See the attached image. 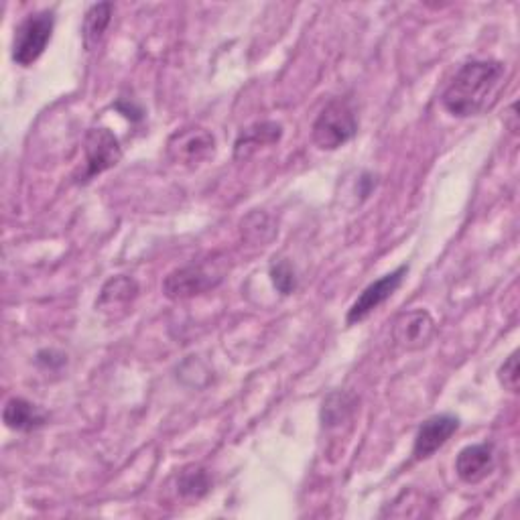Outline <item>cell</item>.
<instances>
[{"label": "cell", "mask_w": 520, "mask_h": 520, "mask_svg": "<svg viewBox=\"0 0 520 520\" xmlns=\"http://www.w3.org/2000/svg\"><path fill=\"white\" fill-rule=\"evenodd\" d=\"M354 411V397L346 393H332L328 399L323 401L321 407V421L323 425L334 427L344 423Z\"/></svg>", "instance_id": "e0dca14e"}, {"label": "cell", "mask_w": 520, "mask_h": 520, "mask_svg": "<svg viewBox=\"0 0 520 520\" xmlns=\"http://www.w3.org/2000/svg\"><path fill=\"white\" fill-rule=\"evenodd\" d=\"M84 155H86L84 179H92L120 163L122 147L110 128L98 126V128H90L86 133Z\"/></svg>", "instance_id": "52a82bcc"}, {"label": "cell", "mask_w": 520, "mask_h": 520, "mask_svg": "<svg viewBox=\"0 0 520 520\" xmlns=\"http://www.w3.org/2000/svg\"><path fill=\"white\" fill-rule=\"evenodd\" d=\"M358 133L354 106L346 98H334L323 106L313 122L311 139L321 151H336L350 143Z\"/></svg>", "instance_id": "7a4b0ae2"}, {"label": "cell", "mask_w": 520, "mask_h": 520, "mask_svg": "<svg viewBox=\"0 0 520 520\" xmlns=\"http://www.w3.org/2000/svg\"><path fill=\"white\" fill-rule=\"evenodd\" d=\"M372 179H376V177H372L370 173H364L362 175V179H360V185L364 187L360 193H362V198H368V195H370V191H372V187L376 185V181H372Z\"/></svg>", "instance_id": "44dd1931"}, {"label": "cell", "mask_w": 520, "mask_h": 520, "mask_svg": "<svg viewBox=\"0 0 520 520\" xmlns=\"http://www.w3.org/2000/svg\"><path fill=\"white\" fill-rule=\"evenodd\" d=\"M35 362H37V366H41L45 370H59L68 364V356L57 350H41L35 356Z\"/></svg>", "instance_id": "ffe728a7"}, {"label": "cell", "mask_w": 520, "mask_h": 520, "mask_svg": "<svg viewBox=\"0 0 520 520\" xmlns=\"http://www.w3.org/2000/svg\"><path fill=\"white\" fill-rule=\"evenodd\" d=\"M112 11L114 7L110 3H98L86 11L82 23V39L88 51H94L104 39V33L108 31L112 21Z\"/></svg>", "instance_id": "4fadbf2b"}, {"label": "cell", "mask_w": 520, "mask_h": 520, "mask_svg": "<svg viewBox=\"0 0 520 520\" xmlns=\"http://www.w3.org/2000/svg\"><path fill=\"white\" fill-rule=\"evenodd\" d=\"M242 238L252 242L254 246H265L275 236V226L265 212H250L240 224Z\"/></svg>", "instance_id": "9a60e30c"}, {"label": "cell", "mask_w": 520, "mask_h": 520, "mask_svg": "<svg viewBox=\"0 0 520 520\" xmlns=\"http://www.w3.org/2000/svg\"><path fill=\"white\" fill-rule=\"evenodd\" d=\"M3 419H5V425L17 433H31L49 423L47 411H43L39 405L31 403L23 397H13L7 401Z\"/></svg>", "instance_id": "7c38bea8"}, {"label": "cell", "mask_w": 520, "mask_h": 520, "mask_svg": "<svg viewBox=\"0 0 520 520\" xmlns=\"http://www.w3.org/2000/svg\"><path fill=\"white\" fill-rule=\"evenodd\" d=\"M498 380L506 390H510V393H518V380H520V376H518V352H512L506 358V362L500 366Z\"/></svg>", "instance_id": "d6986e66"}, {"label": "cell", "mask_w": 520, "mask_h": 520, "mask_svg": "<svg viewBox=\"0 0 520 520\" xmlns=\"http://www.w3.org/2000/svg\"><path fill=\"white\" fill-rule=\"evenodd\" d=\"M216 153V139L206 128L187 126L177 130L167 141V155L177 165H200L214 157Z\"/></svg>", "instance_id": "5b68a950"}, {"label": "cell", "mask_w": 520, "mask_h": 520, "mask_svg": "<svg viewBox=\"0 0 520 520\" xmlns=\"http://www.w3.org/2000/svg\"><path fill=\"white\" fill-rule=\"evenodd\" d=\"M139 293V285L135 279L118 275L112 277L100 291V297L96 301V309H112L120 305H128Z\"/></svg>", "instance_id": "5bb4252c"}, {"label": "cell", "mask_w": 520, "mask_h": 520, "mask_svg": "<svg viewBox=\"0 0 520 520\" xmlns=\"http://www.w3.org/2000/svg\"><path fill=\"white\" fill-rule=\"evenodd\" d=\"M212 490V480L208 472L200 466L185 468L177 478V492L183 498H202Z\"/></svg>", "instance_id": "2e32d148"}, {"label": "cell", "mask_w": 520, "mask_h": 520, "mask_svg": "<svg viewBox=\"0 0 520 520\" xmlns=\"http://www.w3.org/2000/svg\"><path fill=\"white\" fill-rule=\"evenodd\" d=\"M460 429V419L453 415H433L421 423L415 443H413V460L423 462L437 453Z\"/></svg>", "instance_id": "9c48e42d"}, {"label": "cell", "mask_w": 520, "mask_h": 520, "mask_svg": "<svg viewBox=\"0 0 520 520\" xmlns=\"http://www.w3.org/2000/svg\"><path fill=\"white\" fill-rule=\"evenodd\" d=\"M506 68L496 59L464 63L441 96L443 108L458 118L482 116L498 102L504 90Z\"/></svg>", "instance_id": "6da1fadb"}, {"label": "cell", "mask_w": 520, "mask_h": 520, "mask_svg": "<svg viewBox=\"0 0 520 520\" xmlns=\"http://www.w3.org/2000/svg\"><path fill=\"white\" fill-rule=\"evenodd\" d=\"M437 334L435 319L425 309H411L401 313L393 323V340L409 352L423 350Z\"/></svg>", "instance_id": "ba28073f"}, {"label": "cell", "mask_w": 520, "mask_h": 520, "mask_svg": "<svg viewBox=\"0 0 520 520\" xmlns=\"http://www.w3.org/2000/svg\"><path fill=\"white\" fill-rule=\"evenodd\" d=\"M271 281L275 285V289L281 293V295H291L297 291V273L293 269V265L289 263V260H275V263L271 265Z\"/></svg>", "instance_id": "ac0fdd59"}, {"label": "cell", "mask_w": 520, "mask_h": 520, "mask_svg": "<svg viewBox=\"0 0 520 520\" xmlns=\"http://www.w3.org/2000/svg\"><path fill=\"white\" fill-rule=\"evenodd\" d=\"M281 137H283V126L279 122H256L238 135L234 145V157L238 161H246L258 149L279 143Z\"/></svg>", "instance_id": "8fae6325"}, {"label": "cell", "mask_w": 520, "mask_h": 520, "mask_svg": "<svg viewBox=\"0 0 520 520\" xmlns=\"http://www.w3.org/2000/svg\"><path fill=\"white\" fill-rule=\"evenodd\" d=\"M496 466V449L492 443H476L464 447L455 458V474L466 484H480Z\"/></svg>", "instance_id": "30bf717a"}, {"label": "cell", "mask_w": 520, "mask_h": 520, "mask_svg": "<svg viewBox=\"0 0 520 520\" xmlns=\"http://www.w3.org/2000/svg\"><path fill=\"white\" fill-rule=\"evenodd\" d=\"M55 29V15L51 11H37L27 15L13 37V61L21 68H29L47 49Z\"/></svg>", "instance_id": "277c9868"}, {"label": "cell", "mask_w": 520, "mask_h": 520, "mask_svg": "<svg viewBox=\"0 0 520 520\" xmlns=\"http://www.w3.org/2000/svg\"><path fill=\"white\" fill-rule=\"evenodd\" d=\"M407 273H409V265H401L393 273H388V275L380 277L378 281L370 283L358 295V299L352 303V307L348 309L346 323L356 325V323H362L364 319H368L380 305H384L390 297H393L401 289Z\"/></svg>", "instance_id": "8992f818"}, {"label": "cell", "mask_w": 520, "mask_h": 520, "mask_svg": "<svg viewBox=\"0 0 520 520\" xmlns=\"http://www.w3.org/2000/svg\"><path fill=\"white\" fill-rule=\"evenodd\" d=\"M226 279V263L218 256L175 269L163 281L165 297L179 301L216 289Z\"/></svg>", "instance_id": "3957f363"}]
</instances>
